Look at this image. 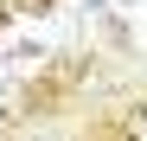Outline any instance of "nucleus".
Returning <instances> with one entry per match:
<instances>
[{"label": "nucleus", "mask_w": 147, "mask_h": 141, "mask_svg": "<svg viewBox=\"0 0 147 141\" xmlns=\"http://www.w3.org/2000/svg\"><path fill=\"white\" fill-rule=\"evenodd\" d=\"M128 135H134V141H147V103H141V109L128 115Z\"/></svg>", "instance_id": "obj_1"}, {"label": "nucleus", "mask_w": 147, "mask_h": 141, "mask_svg": "<svg viewBox=\"0 0 147 141\" xmlns=\"http://www.w3.org/2000/svg\"><path fill=\"white\" fill-rule=\"evenodd\" d=\"M90 7H102V0H90Z\"/></svg>", "instance_id": "obj_2"}]
</instances>
